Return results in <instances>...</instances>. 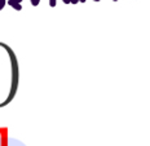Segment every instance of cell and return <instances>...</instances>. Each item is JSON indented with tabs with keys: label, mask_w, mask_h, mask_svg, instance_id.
I'll return each instance as SVG.
<instances>
[{
	"label": "cell",
	"mask_w": 150,
	"mask_h": 146,
	"mask_svg": "<svg viewBox=\"0 0 150 146\" xmlns=\"http://www.w3.org/2000/svg\"><path fill=\"white\" fill-rule=\"evenodd\" d=\"M79 1H80V3H86V0H79Z\"/></svg>",
	"instance_id": "9"
},
{
	"label": "cell",
	"mask_w": 150,
	"mask_h": 146,
	"mask_svg": "<svg viewBox=\"0 0 150 146\" xmlns=\"http://www.w3.org/2000/svg\"><path fill=\"white\" fill-rule=\"evenodd\" d=\"M8 4L13 9H16V11H22V5H21L20 3H16L13 0H8Z\"/></svg>",
	"instance_id": "2"
},
{
	"label": "cell",
	"mask_w": 150,
	"mask_h": 146,
	"mask_svg": "<svg viewBox=\"0 0 150 146\" xmlns=\"http://www.w3.org/2000/svg\"><path fill=\"white\" fill-rule=\"evenodd\" d=\"M70 3H71V4H78V3H79V0H70Z\"/></svg>",
	"instance_id": "6"
},
{
	"label": "cell",
	"mask_w": 150,
	"mask_h": 146,
	"mask_svg": "<svg viewBox=\"0 0 150 146\" xmlns=\"http://www.w3.org/2000/svg\"><path fill=\"white\" fill-rule=\"evenodd\" d=\"M112 1H118V0H112Z\"/></svg>",
	"instance_id": "11"
},
{
	"label": "cell",
	"mask_w": 150,
	"mask_h": 146,
	"mask_svg": "<svg viewBox=\"0 0 150 146\" xmlns=\"http://www.w3.org/2000/svg\"><path fill=\"white\" fill-rule=\"evenodd\" d=\"M5 3H7V0H0V11H1L3 8H4Z\"/></svg>",
	"instance_id": "3"
},
{
	"label": "cell",
	"mask_w": 150,
	"mask_h": 146,
	"mask_svg": "<svg viewBox=\"0 0 150 146\" xmlns=\"http://www.w3.org/2000/svg\"><path fill=\"white\" fill-rule=\"evenodd\" d=\"M40 0H31V4L34 5V7H36V5H39Z\"/></svg>",
	"instance_id": "4"
},
{
	"label": "cell",
	"mask_w": 150,
	"mask_h": 146,
	"mask_svg": "<svg viewBox=\"0 0 150 146\" xmlns=\"http://www.w3.org/2000/svg\"><path fill=\"white\" fill-rule=\"evenodd\" d=\"M62 1H64L65 4H70V0H62Z\"/></svg>",
	"instance_id": "7"
},
{
	"label": "cell",
	"mask_w": 150,
	"mask_h": 146,
	"mask_svg": "<svg viewBox=\"0 0 150 146\" xmlns=\"http://www.w3.org/2000/svg\"><path fill=\"white\" fill-rule=\"evenodd\" d=\"M13 1H16V3H20V4H21V1H22V0H13Z\"/></svg>",
	"instance_id": "8"
},
{
	"label": "cell",
	"mask_w": 150,
	"mask_h": 146,
	"mask_svg": "<svg viewBox=\"0 0 150 146\" xmlns=\"http://www.w3.org/2000/svg\"><path fill=\"white\" fill-rule=\"evenodd\" d=\"M93 1H97L98 3V1H101V0H93Z\"/></svg>",
	"instance_id": "10"
},
{
	"label": "cell",
	"mask_w": 150,
	"mask_h": 146,
	"mask_svg": "<svg viewBox=\"0 0 150 146\" xmlns=\"http://www.w3.org/2000/svg\"><path fill=\"white\" fill-rule=\"evenodd\" d=\"M0 47H3V48L5 49V51L8 52L9 57H11V61H12V73H13V76H12V88H11V93H9L8 98L5 100L3 104H0V107H4L7 106V105L13 100V97L16 96V92H17V88H18V80H20V69H18V61H17V57L14 56L13 51H12L11 48L4 44V43H0Z\"/></svg>",
	"instance_id": "1"
},
{
	"label": "cell",
	"mask_w": 150,
	"mask_h": 146,
	"mask_svg": "<svg viewBox=\"0 0 150 146\" xmlns=\"http://www.w3.org/2000/svg\"><path fill=\"white\" fill-rule=\"evenodd\" d=\"M49 5L53 8V7H56V0H49Z\"/></svg>",
	"instance_id": "5"
}]
</instances>
